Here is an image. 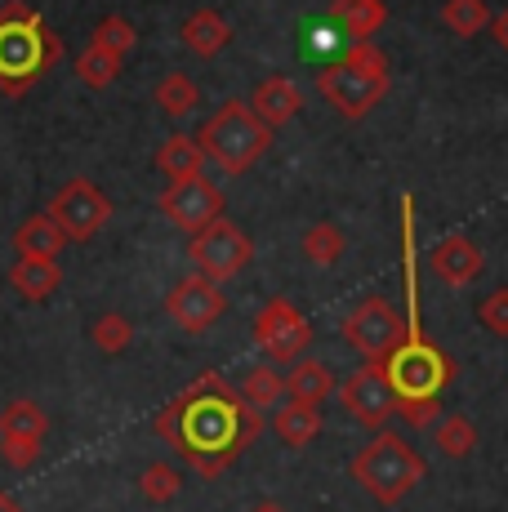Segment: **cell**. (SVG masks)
<instances>
[{
	"label": "cell",
	"mask_w": 508,
	"mask_h": 512,
	"mask_svg": "<svg viewBox=\"0 0 508 512\" xmlns=\"http://www.w3.org/2000/svg\"><path fill=\"white\" fill-rule=\"evenodd\" d=\"M197 143H201L205 161H214L223 174H246L250 165L259 161L263 152H268L272 130L250 112V103H241V98H228V103H223L219 112H214L210 121L201 125Z\"/></svg>",
	"instance_id": "5"
},
{
	"label": "cell",
	"mask_w": 508,
	"mask_h": 512,
	"mask_svg": "<svg viewBox=\"0 0 508 512\" xmlns=\"http://www.w3.org/2000/svg\"><path fill=\"white\" fill-rule=\"evenodd\" d=\"M156 205H161V214L174 223V228H183L192 236L223 214V192L205 179V174H192V179H179V183L165 187Z\"/></svg>",
	"instance_id": "14"
},
{
	"label": "cell",
	"mask_w": 508,
	"mask_h": 512,
	"mask_svg": "<svg viewBox=\"0 0 508 512\" xmlns=\"http://www.w3.org/2000/svg\"><path fill=\"white\" fill-rule=\"evenodd\" d=\"M312 321L290 299H268L254 317V348L272 361V366H290L308 352Z\"/></svg>",
	"instance_id": "7"
},
{
	"label": "cell",
	"mask_w": 508,
	"mask_h": 512,
	"mask_svg": "<svg viewBox=\"0 0 508 512\" xmlns=\"http://www.w3.org/2000/svg\"><path fill=\"white\" fill-rule=\"evenodd\" d=\"M63 58V36L45 23L41 9L27 0H5L0 5V94L23 98L36 81L58 67Z\"/></svg>",
	"instance_id": "2"
},
{
	"label": "cell",
	"mask_w": 508,
	"mask_h": 512,
	"mask_svg": "<svg viewBox=\"0 0 508 512\" xmlns=\"http://www.w3.org/2000/svg\"><path fill=\"white\" fill-rule=\"evenodd\" d=\"M179 36H183V45H188L197 58H214V54H223V49H228L232 27H228V18H223L219 9H197V14L183 18Z\"/></svg>",
	"instance_id": "17"
},
{
	"label": "cell",
	"mask_w": 508,
	"mask_h": 512,
	"mask_svg": "<svg viewBox=\"0 0 508 512\" xmlns=\"http://www.w3.org/2000/svg\"><path fill=\"white\" fill-rule=\"evenodd\" d=\"M9 285H14L27 303H45L58 285H63V272H58V259H32V254H18V263L9 268Z\"/></svg>",
	"instance_id": "19"
},
{
	"label": "cell",
	"mask_w": 508,
	"mask_h": 512,
	"mask_svg": "<svg viewBox=\"0 0 508 512\" xmlns=\"http://www.w3.org/2000/svg\"><path fill=\"white\" fill-rule=\"evenodd\" d=\"M197 103H201V90H197V81H192L188 72H170V76H161V85H156V107H161V112L170 116V121L188 116Z\"/></svg>",
	"instance_id": "25"
},
{
	"label": "cell",
	"mask_w": 508,
	"mask_h": 512,
	"mask_svg": "<svg viewBox=\"0 0 508 512\" xmlns=\"http://www.w3.org/2000/svg\"><path fill=\"white\" fill-rule=\"evenodd\" d=\"M330 18L344 27L348 41H370V36L388 23V5L384 0H335Z\"/></svg>",
	"instance_id": "22"
},
{
	"label": "cell",
	"mask_w": 508,
	"mask_h": 512,
	"mask_svg": "<svg viewBox=\"0 0 508 512\" xmlns=\"http://www.w3.org/2000/svg\"><path fill=\"white\" fill-rule=\"evenodd\" d=\"M433 446L442 450L446 459H464L477 450V423L468 415H446L442 423L433 428Z\"/></svg>",
	"instance_id": "26"
},
{
	"label": "cell",
	"mask_w": 508,
	"mask_h": 512,
	"mask_svg": "<svg viewBox=\"0 0 508 512\" xmlns=\"http://www.w3.org/2000/svg\"><path fill=\"white\" fill-rule=\"evenodd\" d=\"M50 437V415L36 401H9L0 415V459L9 468H32Z\"/></svg>",
	"instance_id": "11"
},
{
	"label": "cell",
	"mask_w": 508,
	"mask_h": 512,
	"mask_svg": "<svg viewBox=\"0 0 508 512\" xmlns=\"http://www.w3.org/2000/svg\"><path fill=\"white\" fill-rule=\"evenodd\" d=\"M339 401H344V410L361 423V428H379V423L397 410V392H393V383H388L384 361L357 366L344 383H339Z\"/></svg>",
	"instance_id": "12"
},
{
	"label": "cell",
	"mask_w": 508,
	"mask_h": 512,
	"mask_svg": "<svg viewBox=\"0 0 508 512\" xmlns=\"http://www.w3.org/2000/svg\"><path fill=\"white\" fill-rule=\"evenodd\" d=\"M14 250L18 254H32V259H58V254L67 250V236H63V228H58L50 214H32V219L18 223Z\"/></svg>",
	"instance_id": "20"
},
{
	"label": "cell",
	"mask_w": 508,
	"mask_h": 512,
	"mask_svg": "<svg viewBox=\"0 0 508 512\" xmlns=\"http://www.w3.org/2000/svg\"><path fill=\"white\" fill-rule=\"evenodd\" d=\"M477 321H482L491 334H500V339H508V285H500L495 294H486L482 308H477Z\"/></svg>",
	"instance_id": "33"
},
{
	"label": "cell",
	"mask_w": 508,
	"mask_h": 512,
	"mask_svg": "<svg viewBox=\"0 0 508 512\" xmlns=\"http://www.w3.org/2000/svg\"><path fill=\"white\" fill-rule=\"evenodd\" d=\"M384 370H388V383H393L397 401L442 397V388L451 383V374H455L451 357H446L437 343H428L424 334H419V321H406V339L384 357Z\"/></svg>",
	"instance_id": "6"
},
{
	"label": "cell",
	"mask_w": 508,
	"mask_h": 512,
	"mask_svg": "<svg viewBox=\"0 0 508 512\" xmlns=\"http://www.w3.org/2000/svg\"><path fill=\"white\" fill-rule=\"evenodd\" d=\"M45 214H50L58 228H63L67 241H90V236L99 232L107 219H112V201H107V196L90 179H67L50 196Z\"/></svg>",
	"instance_id": "10"
},
{
	"label": "cell",
	"mask_w": 508,
	"mask_h": 512,
	"mask_svg": "<svg viewBox=\"0 0 508 512\" xmlns=\"http://www.w3.org/2000/svg\"><path fill=\"white\" fill-rule=\"evenodd\" d=\"M130 339H134V326H130V317H121V312H103V317L90 326V343L99 352H107V357H121V352L130 348Z\"/></svg>",
	"instance_id": "30"
},
{
	"label": "cell",
	"mask_w": 508,
	"mask_h": 512,
	"mask_svg": "<svg viewBox=\"0 0 508 512\" xmlns=\"http://www.w3.org/2000/svg\"><path fill=\"white\" fill-rule=\"evenodd\" d=\"M254 512H286V508H277V504H259Z\"/></svg>",
	"instance_id": "37"
},
{
	"label": "cell",
	"mask_w": 508,
	"mask_h": 512,
	"mask_svg": "<svg viewBox=\"0 0 508 512\" xmlns=\"http://www.w3.org/2000/svg\"><path fill=\"white\" fill-rule=\"evenodd\" d=\"M299 245H304L308 263H317V268H335L339 254H344V232H339L335 223H312Z\"/></svg>",
	"instance_id": "28"
},
{
	"label": "cell",
	"mask_w": 508,
	"mask_h": 512,
	"mask_svg": "<svg viewBox=\"0 0 508 512\" xmlns=\"http://www.w3.org/2000/svg\"><path fill=\"white\" fill-rule=\"evenodd\" d=\"M388 58L379 54L370 41H353L348 54H339L335 63H326L317 72V94L335 107L344 121H361L370 116L388 94Z\"/></svg>",
	"instance_id": "3"
},
{
	"label": "cell",
	"mask_w": 508,
	"mask_h": 512,
	"mask_svg": "<svg viewBox=\"0 0 508 512\" xmlns=\"http://www.w3.org/2000/svg\"><path fill=\"white\" fill-rule=\"evenodd\" d=\"M237 397L254 410H277L281 401H286V374H277L272 366H254V370H246V379H241Z\"/></svg>",
	"instance_id": "24"
},
{
	"label": "cell",
	"mask_w": 508,
	"mask_h": 512,
	"mask_svg": "<svg viewBox=\"0 0 508 512\" xmlns=\"http://www.w3.org/2000/svg\"><path fill=\"white\" fill-rule=\"evenodd\" d=\"M482 268H486L482 245H477L473 236H464V232L442 236V241H437L433 250H428V272H433L437 281L455 285V290L473 285L477 277H482Z\"/></svg>",
	"instance_id": "15"
},
{
	"label": "cell",
	"mask_w": 508,
	"mask_h": 512,
	"mask_svg": "<svg viewBox=\"0 0 508 512\" xmlns=\"http://www.w3.org/2000/svg\"><path fill=\"white\" fill-rule=\"evenodd\" d=\"M0 512H23V508H18V499H9V495H0Z\"/></svg>",
	"instance_id": "36"
},
{
	"label": "cell",
	"mask_w": 508,
	"mask_h": 512,
	"mask_svg": "<svg viewBox=\"0 0 508 512\" xmlns=\"http://www.w3.org/2000/svg\"><path fill=\"white\" fill-rule=\"evenodd\" d=\"M156 170H161L170 183L201 174V170H205V152H201V143L192 139V134H170V139L156 147Z\"/></svg>",
	"instance_id": "21"
},
{
	"label": "cell",
	"mask_w": 508,
	"mask_h": 512,
	"mask_svg": "<svg viewBox=\"0 0 508 512\" xmlns=\"http://www.w3.org/2000/svg\"><path fill=\"white\" fill-rule=\"evenodd\" d=\"M491 36H495V45L508 54V5L500 9V14H491Z\"/></svg>",
	"instance_id": "35"
},
{
	"label": "cell",
	"mask_w": 508,
	"mask_h": 512,
	"mask_svg": "<svg viewBox=\"0 0 508 512\" xmlns=\"http://www.w3.org/2000/svg\"><path fill=\"white\" fill-rule=\"evenodd\" d=\"M344 339H348V348L361 352L366 361H384L388 352L406 339V321L384 294H366L344 317Z\"/></svg>",
	"instance_id": "9"
},
{
	"label": "cell",
	"mask_w": 508,
	"mask_h": 512,
	"mask_svg": "<svg viewBox=\"0 0 508 512\" xmlns=\"http://www.w3.org/2000/svg\"><path fill=\"white\" fill-rule=\"evenodd\" d=\"M94 45H103V49H112V54H130L134 45H139V32H134V23L130 18H121V14H107L99 27H94V36H90Z\"/></svg>",
	"instance_id": "32"
},
{
	"label": "cell",
	"mask_w": 508,
	"mask_h": 512,
	"mask_svg": "<svg viewBox=\"0 0 508 512\" xmlns=\"http://www.w3.org/2000/svg\"><path fill=\"white\" fill-rule=\"evenodd\" d=\"M223 312H228V299H223L219 281L201 277V272L197 277H183L170 294H165V317H170L183 334H205Z\"/></svg>",
	"instance_id": "13"
},
{
	"label": "cell",
	"mask_w": 508,
	"mask_h": 512,
	"mask_svg": "<svg viewBox=\"0 0 508 512\" xmlns=\"http://www.w3.org/2000/svg\"><path fill=\"white\" fill-rule=\"evenodd\" d=\"M330 392H335V374L321 366V361H312V357L290 361V374H286V397L308 401V406H321V401H326Z\"/></svg>",
	"instance_id": "23"
},
{
	"label": "cell",
	"mask_w": 508,
	"mask_h": 512,
	"mask_svg": "<svg viewBox=\"0 0 508 512\" xmlns=\"http://www.w3.org/2000/svg\"><path fill=\"white\" fill-rule=\"evenodd\" d=\"M179 490H183V477L174 464H161V459H156V464L143 468L139 495L148 499V504H170V499H179Z\"/></svg>",
	"instance_id": "31"
},
{
	"label": "cell",
	"mask_w": 508,
	"mask_h": 512,
	"mask_svg": "<svg viewBox=\"0 0 508 512\" xmlns=\"http://www.w3.org/2000/svg\"><path fill=\"white\" fill-rule=\"evenodd\" d=\"M442 23L451 27L455 36H477L491 27V9H486V0H446Z\"/></svg>",
	"instance_id": "29"
},
{
	"label": "cell",
	"mask_w": 508,
	"mask_h": 512,
	"mask_svg": "<svg viewBox=\"0 0 508 512\" xmlns=\"http://www.w3.org/2000/svg\"><path fill=\"white\" fill-rule=\"evenodd\" d=\"M250 254H254L250 236L232 219H223V214L214 223H205L201 232H192V245H188L192 268L210 281H232L250 263Z\"/></svg>",
	"instance_id": "8"
},
{
	"label": "cell",
	"mask_w": 508,
	"mask_h": 512,
	"mask_svg": "<svg viewBox=\"0 0 508 512\" xmlns=\"http://www.w3.org/2000/svg\"><path fill=\"white\" fill-rule=\"evenodd\" d=\"M299 107H304V94H299V85L290 81V76H268V81H259L250 94V112L259 116L268 130H281L286 121H295Z\"/></svg>",
	"instance_id": "16"
},
{
	"label": "cell",
	"mask_w": 508,
	"mask_h": 512,
	"mask_svg": "<svg viewBox=\"0 0 508 512\" xmlns=\"http://www.w3.org/2000/svg\"><path fill=\"white\" fill-rule=\"evenodd\" d=\"M348 472H353V481L375 499V504L393 508V504H402L419 481H424L428 464L415 446H406V441L397 437V432H379L370 446H361L353 455Z\"/></svg>",
	"instance_id": "4"
},
{
	"label": "cell",
	"mask_w": 508,
	"mask_h": 512,
	"mask_svg": "<svg viewBox=\"0 0 508 512\" xmlns=\"http://www.w3.org/2000/svg\"><path fill=\"white\" fill-rule=\"evenodd\" d=\"M263 410L246 406L219 374H201L156 415V437L170 441L201 477H219L259 437Z\"/></svg>",
	"instance_id": "1"
},
{
	"label": "cell",
	"mask_w": 508,
	"mask_h": 512,
	"mask_svg": "<svg viewBox=\"0 0 508 512\" xmlns=\"http://www.w3.org/2000/svg\"><path fill=\"white\" fill-rule=\"evenodd\" d=\"M437 406H442V397H410V401H397V410H402V419L410 428H428V423H437Z\"/></svg>",
	"instance_id": "34"
},
{
	"label": "cell",
	"mask_w": 508,
	"mask_h": 512,
	"mask_svg": "<svg viewBox=\"0 0 508 512\" xmlns=\"http://www.w3.org/2000/svg\"><path fill=\"white\" fill-rule=\"evenodd\" d=\"M121 63H125L121 54H112V49L90 41V49L76 58V76H81V85H90V90H107V85L121 76Z\"/></svg>",
	"instance_id": "27"
},
{
	"label": "cell",
	"mask_w": 508,
	"mask_h": 512,
	"mask_svg": "<svg viewBox=\"0 0 508 512\" xmlns=\"http://www.w3.org/2000/svg\"><path fill=\"white\" fill-rule=\"evenodd\" d=\"M272 432H277L286 446L304 450V446H312V441L321 437V410L308 406V401L286 397L277 410H272Z\"/></svg>",
	"instance_id": "18"
}]
</instances>
